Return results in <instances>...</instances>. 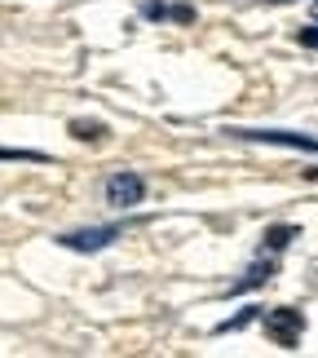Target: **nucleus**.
<instances>
[{
    "label": "nucleus",
    "instance_id": "obj_1",
    "mask_svg": "<svg viewBox=\"0 0 318 358\" xmlns=\"http://www.w3.org/2000/svg\"><path fill=\"white\" fill-rule=\"evenodd\" d=\"M142 199H146L142 173L124 169V173H110V177H106V203H110V208H137Z\"/></svg>",
    "mask_w": 318,
    "mask_h": 358
},
{
    "label": "nucleus",
    "instance_id": "obj_12",
    "mask_svg": "<svg viewBox=\"0 0 318 358\" xmlns=\"http://www.w3.org/2000/svg\"><path fill=\"white\" fill-rule=\"evenodd\" d=\"M314 13H318V0H314Z\"/></svg>",
    "mask_w": 318,
    "mask_h": 358
},
{
    "label": "nucleus",
    "instance_id": "obj_2",
    "mask_svg": "<svg viewBox=\"0 0 318 358\" xmlns=\"http://www.w3.org/2000/svg\"><path fill=\"white\" fill-rule=\"evenodd\" d=\"M266 332H270L274 345L296 350L301 345V332H305V314H301V310H270L266 314Z\"/></svg>",
    "mask_w": 318,
    "mask_h": 358
},
{
    "label": "nucleus",
    "instance_id": "obj_4",
    "mask_svg": "<svg viewBox=\"0 0 318 358\" xmlns=\"http://www.w3.org/2000/svg\"><path fill=\"white\" fill-rule=\"evenodd\" d=\"M120 239V226H89V230H66L58 235L62 248H71V252H102Z\"/></svg>",
    "mask_w": 318,
    "mask_h": 358
},
{
    "label": "nucleus",
    "instance_id": "obj_10",
    "mask_svg": "<svg viewBox=\"0 0 318 358\" xmlns=\"http://www.w3.org/2000/svg\"><path fill=\"white\" fill-rule=\"evenodd\" d=\"M168 18H177V22H190V18H195V9H190V5H173V9H168Z\"/></svg>",
    "mask_w": 318,
    "mask_h": 358
},
{
    "label": "nucleus",
    "instance_id": "obj_5",
    "mask_svg": "<svg viewBox=\"0 0 318 358\" xmlns=\"http://www.w3.org/2000/svg\"><path fill=\"white\" fill-rule=\"evenodd\" d=\"M270 274H274V261H256V266H252V270H247L239 283L230 287V296H239V292H252V287H261V283L270 279Z\"/></svg>",
    "mask_w": 318,
    "mask_h": 358
},
{
    "label": "nucleus",
    "instance_id": "obj_7",
    "mask_svg": "<svg viewBox=\"0 0 318 358\" xmlns=\"http://www.w3.org/2000/svg\"><path fill=\"white\" fill-rule=\"evenodd\" d=\"M71 133L80 137V142H102V137H106V124H93V120H75V124H71Z\"/></svg>",
    "mask_w": 318,
    "mask_h": 358
},
{
    "label": "nucleus",
    "instance_id": "obj_3",
    "mask_svg": "<svg viewBox=\"0 0 318 358\" xmlns=\"http://www.w3.org/2000/svg\"><path fill=\"white\" fill-rule=\"evenodd\" d=\"M243 142H266V146H292V150H318V137L310 133H287V129H226Z\"/></svg>",
    "mask_w": 318,
    "mask_h": 358
},
{
    "label": "nucleus",
    "instance_id": "obj_6",
    "mask_svg": "<svg viewBox=\"0 0 318 358\" xmlns=\"http://www.w3.org/2000/svg\"><path fill=\"white\" fill-rule=\"evenodd\" d=\"M296 235H301L296 226H270V230H266V248H270V252H283V248L292 243Z\"/></svg>",
    "mask_w": 318,
    "mask_h": 358
},
{
    "label": "nucleus",
    "instance_id": "obj_9",
    "mask_svg": "<svg viewBox=\"0 0 318 358\" xmlns=\"http://www.w3.org/2000/svg\"><path fill=\"white\" fill-rule=\"evenodd\" d=\"M0 159H45V155H36V150H5V146H0Z\"/></svg>",
    "mask_w": 318,
    "mask_h": 358
},
{
    "label": "nucleus",
    "instance_id": "obj_11",
    "mask_svg": "<svg viewBox=\"0 0 318 358\" xmlns=\"http://www.w3.org/2000/svg\"><path fill=\"white\" fill-rule=\"evenodd\" d=\"M274 5H292V0H274Z\"/></svg>",
    "mask_w": 318,
    "mask_h": 358
},
{
    "label": "nucleus",
    "instance_id": "obj_8",
    "mask_svg": "<svg viewBox=\"0 0 318 358\" xmlns=\"http://www.w3.org/2000/svg\"><path fill=\"white\" fill-rule=\"evenodd\" d=\"M301 45H305V49H318V27H301Z\"/></svg>",
    "mask_w": 318,
    "mask_h": 358
}]
</instances>
